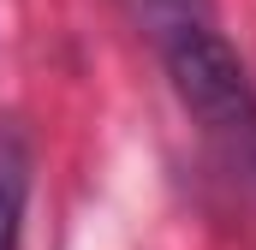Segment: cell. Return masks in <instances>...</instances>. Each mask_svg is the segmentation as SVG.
<instances>
[{
  "mask_svg": "<svg viewBox=\"0 0 256 250\" xmlns=\"http://www.w3.org/2000/svg\"><path fill=\"white\" fill-rule=\"evenodd\" d=\"M30 208V143L18 125H0V250H24Z\"/></svg>",
  "mask_w": 256,
  "mask_h": 250,
  "instance_id": "obj_2",
  "label": "cell"
},
{
  "mask_svg": "<svg viewBox=\"0 0 256 250\" xmlns=\"http://www.w3.org/2000/svg\"><path fill=\"white\" fill-rule=\"evenodd\" d=\"M143 30L191 114L244 173H256V84L196 0H143Z\"/></svg>",
  "mask_w": 256,
  "mask_h": 250,
  "instance_id": "obj_1",
  "label": "cell"
}]
</instances>
